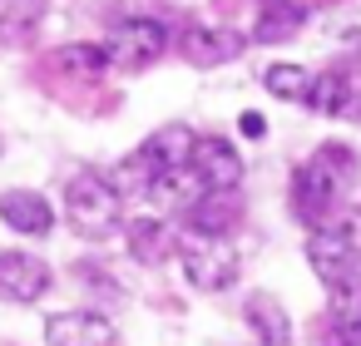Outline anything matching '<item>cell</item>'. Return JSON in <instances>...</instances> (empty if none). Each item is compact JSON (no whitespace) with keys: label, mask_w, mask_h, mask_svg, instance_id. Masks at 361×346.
Returning a JSON list of instances; mask_svg holds the SVG:
<instances>
[{"label":"cell","mask_w":361,"mask_h":346,"mask_svg":"<svg viewBox=\"0 0 361 346\" xmlns=\"http://www.w3.org/2000/svg\"><path fill=\"white\" fill-rule=\"evenodd\" d=\"M124 242H129L134 262H144V267H154V262H164V257L173 252V233H169V223H159V218H134V223L124 228Z\"/></svg>","instance_id":"15"},{"label":"cell","mask_w":361,"mask_h":346,"mask_svg":"<svg viewBox=\"0 0 361 346\" xmlns=\"http://www.w3.org/2000/svg\"><path fill=\"white\" fill-rule=\"evenodd\" d=\"M262 85H267V94L292 99V104H307V94H312V75L302 65H267L262 70Z\"/></svg>","instance_id":"19"},{"label":"cell","mask_w":361,"mask_h":346,"mask_svg":"<svg viewBox=\"0 0 361 346\" xmlns=\"http://www.w3.org/2000/svg\"><path fill=\"white\" fill-rule=\"evenodd\" d=\"M351 178H356V154L346 144H322L297 168V178H292V208H297V218L312 223V228L331 223V208H336V198L346 193Z\"/></svg>","instance_id":"1"},{"label":"cell","mask_w":361,"mask_h":346,"mask_svg":"<svg viewBox=\"0 0 361 346\" xmlns=\"http://www.w3.org/2000/svg\"><path fill=\"white\" fill-rule=\"evenodd\" d=\"M307 262L317 267V277L326 282V287H336L341 277H351V272H361V262H356V228L351 223H322V228H312V237H307Z\"/></svg>","instance_id":"4"},{"label":"cell","mask_w":361,"mask_h":346,"mask_svg":"<svg viewBox=\"0 0 361 346\" xmlns=\"http://www.w3.org/2000/svg\"><path fill=\"white\" fill-rule=\"evenodd\" d=\"M322 346H361V272L331 287V331Z\"/></svg>","instance_id":"9"},{"label":"cell","mask_w":361,"mask_h":346,"mask_svg":"<svg viewBox=\"0 0 361 346\" xmlns=\"http://www.w3.org/2000/svg\"><path fill=\"white\" fill-rule=\"evenodd\" d=\"M169 50V25L164 20H149V16H134V20H119L104 40V55L109 65L119 70H149L159 55Z\"/></svg>","instance_id":"3"},{"label":"cell","mask_w":361,"mask_h":346,"mask_svg":"<svg viewBox=\"0 0 361 346\" xmlns=\"http://www.w3.org/2000/svg\"><path fill=\"white\" fill-rule=\"evenodd\" d=\"M0 11H6V0H0Z\"/></svg>","instance_id":"22"},{"label":"cell","mask_w":361,"mask_h":346,"mask_svg":"<svg viewBox=\"0 0 361 346\" xmlns=\"http://www.w3.org/2000/svg\"><path fill=\"white\" fill-rule=\"evenodd\" d=\"M0 218L6 228L25 233V237H45L55 228V208L45 193H30V188H16V193H0Z\"/></svg>","instance_id":"11"},{"label":"cell","mask_w":361,"mask_h":346,"mask_svg":"<svg viewBox=\"0 0 361 346\" xmlns=\"http://www.w3.org/2000/svg\"><path fill=\"white\" fill-rule=\"evenodd\" d=\"M45 341L50 346H114L119 331L99 311H55L45 321Z\"/></svg>","instance_id":"7"},{"label":"cell","mask_w":361,"mask_h":346,"mask_svg":"<svg viewBox=\"0 0 361 346\" xmlns=\"http://www.w3.org/2000/svg\"><path fill=\"white\" fill-rule=\"evenodd\" d=\"M243 134H252V139H257V134H262V119H257V114H243Z\"/></svg>","instance_id":"21"},{"label":"cell","mask_w":361,"mask_h":346,"mask_svg":"<svg viewBox=\"0 0 361 346\" xmlns=\"http://www.w3.org/2000/svg\"><path fill=\"white\" fill-rule=\"evenodd\" d=\"M247 326L257 331L262 346H292V321H287L282 302H272L267 292H252L247 297Z\"/></svg>","instance_id":"16"},{"label":"cell","mask_w":361,"mask_h":346,"mask_svg":"<svg viewBox=\"0 0 361 346\" xmlns=\"http://www.w3.org/2000/svg\"><path fill=\"white\" fill-rule=\"evenodd\" d=\"M307 104H312L317 114H346V104H351V80H346L341 70H326L322 80H312Z\"/></svg>","instance_id":"20"},{"label":"cell","mask_w":361,"mask_h":346,"mask_svg":"<svg viewBox=\"0 0 361 346\" xmlns=\"http://www.w3.org/2000/svg\"><path fill=\"white\" fill-rule=\"evenodd\" d=\"M183 277L198 292H223L238 282V252L228 242H203V237H183Z\"/></svg>","instance_id":"5"},{"label":"cell","mask_w":361,"mask_h":346,"mask_svg":"<svg viewBox=\"0 0 361 346\" xmlns=\"http://www.w3.org/2000/svg\"><path fill=\"white\" fill-rule=\"evenodd\" d=\"M183 223H188V237L223 242V237L233 233V223H238V203H233V193H203V198L183 213Z\"/></svg>","instance_id":"12"},{"label":"cell","mask_w":361,"mask_h":346,"mask_svg":"<svg viewBox=\"0 0 361 346\" xmlns=\"http://www.w3.org/2000/svg\"><path fill=\"white\" fill-rule=\"evenodd\" d=\"M65 213L80 228V237H114L119 233V193L104 173H75L65 183Z\"/></svg>","instance_id":"2"},{"label":"cell","mask_w":361,"mask_h":346,"mask_svg":"<svg viewBox=\"0 0 361 346\" xmlns=\"http://www.w3.org/2000/svg\"><path fill=\"white\" fill-rule=\"evenodd\" d=\"M307 11L297 6V0H262V11L252 20V40L257 45H277V40H292L302 30Z\"/></svg>","instance_id":"14"},{"label":"cell","mask_w":361,"mask_h":346,"mask_svg":"<svg viewBox=\"0 0 361 346\" xmlns=\"http://www.w3.org/2000/svg\"><path fill=\"white\" fill-rule=\"evenodd\" d=\"M149 159H154V168L159 173H173V168H193V149H198V134L188 129V124H169V129H159V134H149L144 144H139Z\"/></svg>","instance_id":"13"},{"label":"cell","mask_w":361,"mask_h":346,"mask_svg":"<svg viewBox=\"0 0 361 346\" xmlns=\"http://www.w3.org/2000/svg\"><path fill=\"white\" fill-rule=\"evenodd\" d=\"M178 50H183V60L188 65H228V60H238L243 55V35L238 30H223V25H188L183 30V40H178Z\"/></svg>","instance_id":"8"},{"label":"cell","mask_w":361,"mask_h":346,"mask_svg":"<svg viewBox=\"0 0 361 346\" xmlns=\"http://www.w3.org/2000/svg\"><path fill=\"white\" fill-rule=\"evenodd\" d=\"M50 65H55V70H65V75L99 80V75H104V65H109V55H104V45H60V50L50 55Z\"/></svg>","instance_id":"18"},{"label":"cell","mask_w":361,"mask_h":346,"mask_svg":"<svg viewBox=\"0 0 361 346\" xmlns=\"http://www.w3.org/2000/svg\"><path fill=\"white\" fill-rule=\"evenodd\" d=\"M50 287V267L30 252H0V297L11 302H35Z\"/></svg>","instance_id":"10"},{"label":"cell","mask_w":361,"mask_h":346,"mask_svg":"<svg viewBox=\"0 0 361 346\" xmlns=\"http://www.w3.org/2000/svg\"><path fill=\"white\" fill-rule=\"evenodd\" d=\"M104 178L114 183V193H119V198H139V193H149V188H154L159 168H154V159H149L144 149H134V154H129L124 163H114Z\"/></svg>","instance_id":"17"},{"label":"cell","mask_w":361,"mask_h":346,"mask_svg":"<svg viewBox=\"0 0 361 346\" xmlns=\"http://www.w3.org/2000/svg\"><path fill=\"white\" fill-rule=\"evenodd\" d=\"M193 173L203 178L208 193H238V183H243V154L228 139H213L208 134L193 149Z\"/></svg>","instance_id":"6"}]
</instances>
